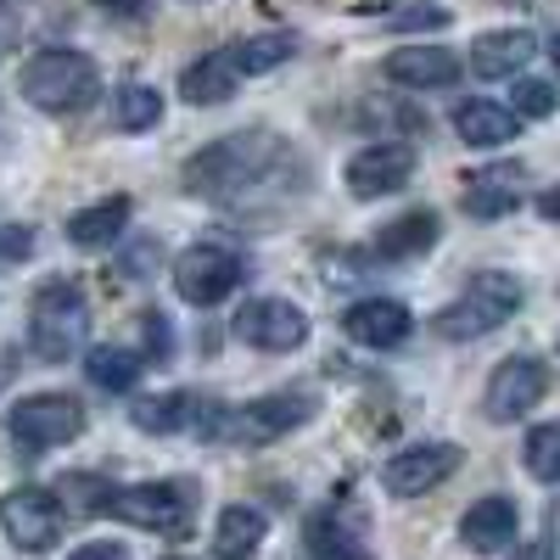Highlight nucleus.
<instances>
[{
    "label": "nucleus",
    "mask_w": 560,
    "mask_h": 560,
    "mask_svg": "<svg viewBox=\"0 0 560 560\" xmlns=\"http://www.w3.org/2000/svg\"><path fill=\"white\" fill-rule=\"evenodd\" d=\"M280 158V140L269 129H242V135H224L213 147H202L191 163H185V191L197 197H213V202H230L253 191V185L269 174V163Z\"/></svg>",
    "instance_id": "f257e3e1"
},
{
    "label": "nucleus",
    "mask_w": 560,
    "mask_h": 560,
    "mask_svg": "<svg viewBox=\"0 0 560 560\" xmlns=\"http://www.w3.org/2000/svg\"><path fill=\"white\" fill-rule=\"evenodd\" d=\"M18 90H23V102L39 107V113H84L90 102L102 96V73H96V62H90L84 51H62V45H51V51H34L23 62Z\"/></svg>",
    "instance_id": "f03ea898"
},
{
    "label": "nucleus",
    "mask_w": 560,
    "mask_h": 560,
    "mask_svg": "<svg viewBox=\"0 0 560 560\" xmlns=\"http://www.w3.org/2000/svg\"><path fill=\"white\" fill-rule=\"evenodd\" d=\"M527 303V287L516 275H504V269H482L471 287H465V298H454L448 308H438L432 319V331L448 337V342H477L488 331H499V325L510 319Z\"/></svg>",
    "instance_id": "7ed1b4c3"
},
{
    "label": "nucleus",
    "mask_w": 560,
    "mask_h": 560,
    "mask_svg": "<svg viewBox=\"0 0 560 560\" xmlns=\"http://www.w3.org/2000/svg\"><path fill=\"white\" fill-rule=\"evenodd\" d=\"M90 337V303L73 280H45L28 303V348L45 364H68Z\"/></svg>",
    "instance_id": "20e7f679"
},
{
    "label": "nucleus",
    "mask_w": 560,
    "mask_h": 560,
    "mask_svg": "<svg viewBox=\"0 0 560 560\" xmlns=\"http://www.w3.org/2000/svg\"><path fill=\"white\" fill-rule=\"evenodd\" d=\"M7 432H12L18 454L34 459V454L57 448V443H73L84 432V404L73 393H28L23 404H12Z\"/></svg>",
    "instance_id": "39448f33"
},
{
    "label": "nucleus",
    "mask_w": 560,
    "mask_h": 560,
    "mask_svg": "<svg viewBox=\"0 0 560 560\" xmlns=\"http://www.w3.org/2000/svg\"><path fill=\"white\" fill-rule=\"evenodd\" d=\"M107 516L140 527V533H163L179 538L191 527V488L185 482H135V488H113Z\"/></svg>",
    "instance_id": "423d86ee"
},
{
    "label": "nucleus",
    "mask_w": 560,
    "mask_h": 560,
    "mask_svg": "<svg viewBox=\"0 0 560 560\" xmlns=\"http://www.w3.org/2000/svg\"><path fill=\"white\" fill-rule=\"evenodd\" d=\"M242 287V258L219 247V242H197L174 258V292L191 303V308H213L230 292Z\"/></svg>",
    "instance_id": "0eeeda50"
},
{
    "label": "nucleus",
    "mask_w": 560,
    "mask_h": 560,
    "mask_svg": "<svg viewBox=\"0 0 560 560\" xmlns=\"http://www.w3.org/2000/svg\"><path fill=\"white\" fill-rule=\"evenodd\" d=\"M0 527H7V538L23 555H45L62 538V504L45 488H12L7 499H0Z\"/></svg>",
    "instance_id": "6e6552de"
},
{
    "label": "nucleus",
    "mask_w": 560,
    "mask_h": 560,
    "mask_svg": "<svg viewBox=\"0 0 560 560\" xmlns=\"http://www.w3.org/2000/svg\"><path fill=\"white\" fill-rule=\"evenodd\" d=\"M544 393H549V370L533 353H516V359H504L493 376H488L482 409H488L493 427H510V420H522L527 409H538Z\"/></svg>",
    "instance_id": "1a4fd4ad"
},
{
    "label": "nucleus",
    "mask_w": 560,
    "mask_h": 560,
    "mask_svg": "<svg viewBox=\"0 0 560 560\" xmlns=\"http://www.w3.org/2000/svg\"><path fill=\"white\" fill-rule=\"evenodd\" d=\"M454 471H459V448L454 443H415V448H398L382 465V488L393 499H420V493L443 488Z\"/></svg>",
    "instance_id": "9d476101"
},
{
    "label": "nucleus",
    "mask_w": 560,
    "mask_h": 560,
    "mask_svg": "<svg viewBox=\"0 0 560 560\" xmlns=\"http://www.w3.org/2000/svg\"><path fill=\"white\" fill-rule=\"evenodd\" d=\"M236 337L247 348H264V353H292L308 342V314L287 298H253L236 314Z\"/></svg>",
    "instance_id": "9b49d317"
},
{
    "label": "nucleus",
    "mask_w": 560,
    "mask_h": 560,
    "mask_svg": "<svg viewBox=\"0 0 560 560\" xmlns=\"http://www.w3.org/2000/svg\"><path fill=\"white\" fill-rule=\"evenodd\" d=\"M409 174H415V147H404V140H376V147L353 152V163H348L342 179H348V191L359 202H376V197L404 191Z\"/></svg>",
    "instance_id": "f8f14e48"
},
{
    "label": "nucleus",
    "mask_w": 560,
    "mask_h": 560,
    "mask_svg": "<svg viewBox=\"0 0 560 560\" xmlns=\"http://www.w3.org/2000/svg\"><path fill=\"white\" fill-rule=\"evenodd\" d=\"M516 533H522V516H516V499H504V493L477 499L459 522V538L471 555H499V549L516 544Z\"/></svg>",
    "instance_id": "ddd939ff"
},
{
    "label": "nucleus",
    "mask_w": 560,
    "mask_h": 560,
    "mask_svg": "<svg viewBox=\"0 0 560 560\" xmlns=\"http://www.w3.org/2000/svg\"><path fill=\"white\" fill-rule=\"evenodd\" d=\"M342 331L359 342V348H398L409 331H415V319H409V308L404 303H393V298H364V303H353L348 314H342Z\"/></svg>",
    "instance_id": "4468645a"
},
{
    "label": "nucleus",
    "mask_w": 560,
    "mask_h": 560,
    "mask_svg": "<svg viewBox=\"0 0 560 560\" xmlns=\"http://www.w3.org/2000/svg\"><path fill=\"white\" fill-rule=\"evenodd\" d=\"M522 179L527 168L522 163H488L465 179V213L471 219H504L522 208Z\"/></svg>",
    "instance_id": "2eb2a0df"
},
{
    "label": "nucleus",
    "mask_w": 560,
    "mask_h": 560,
    "mask_svg": "<svg viewBox=\"0 0 560 560\" xmlns=\"http://www.w3.org/2000/svg\"><path fill=\"white\" fill-rule=\"evenodd\" d=\"M538 57V34L533 28H493L471 45V73L477 79H516Z\"/></svg>",
    "instance_id": "dca6fc26"
},
{
    "label": "nucleus",
    "mask_w": 560,
    "mask_h": 560,
    "mask_svg": "<svg viewBox=\"0 0 560 560\" xmlns=\"http://www.w3.org/2000/svg\"><path fill=\"white\" fill-rule=\"evenodd\" d=\"M387 79L404 90H448L459 79V57L443 45H404L387 57Z\"/></svg>",
    "instance_id": "f3484780"
},
{
    "label": "nucleus",
    "mask_w": 560,
    "mask_h": 560,
    "mask_svg": "<svg viewBox=\"0 0 560 560\" xmlns=\"http://www.w3.org/2000/svg\"><path fill=\"white\" fill-rule=\"evenodd\" d=\"M236 84H242V68H236V57H230V45H224V51H208L202 62H191L179 73V96L191 107H219V102L236 96Z\"/></svg>",
    "instance_id": "a211bd4d"
},
{
    "label": "nucleus",
    "mask_w": 560,
    "mask_h": 560,
    "mask_svg": "<svg viewBox=\"0 0 560 560\" xmlns=\"http://www.w3.org/2000/svg\"><path fill=\"white\" fill-rule=\"evenodd\" d=\"M516 129H522L516 107H499V102L454 107V135L465 140V147H504V140H516Z\"/></svg>",
    "instance_id": "6ab92c4d"
},
{
    "label": "nucleus",
    "mask_w": 560,
    "mask_h": 560,
    "mask_svg": "<svg viewBox=\"0 0 560 560\" xmlns=\"http://www.w3.org/2000/svg\"><path fill=\"white\" fill-rule=\"evenodd\" d=\"M438 213L432 208H415V213H404V219H393L382 236H376V258H393V264H404V258H420V253H432L438 247Z\"/></svg>",
    "instance_id": "aec40b11"
},
{
    "label": "nucleus",
    "mask_w": 560,
    "mask_h": 560,
    "mask_svg": "<svg viewBox=\"0 0 560 560\" xmlns=\"http://www.w3.org/2000/svg\"><path fill=\"white\" fill-rule=\"evenodd\" d=\"M124 224H129V197H107V202L79 208L68 219V242L84 247V253H96V247H113L124 236Z\"/></svg>",
    "instance_id": "412c9836"
},
{
    "label": "nucleus",
    "mask_w": 560,
    "mask_h": 560,
    "mask_svg": "<svg viewBox=\"0 0 560 560\" xmlns=\"http://www.w3.org/2000/svg\"><path fill=\"white\" fill-rule=\"evenodd\" d=\"M264 533H269V516H264V510L230 504L224 516H219V527H213V549H219V560H253L258 544H264Z\"/></svg>",
    "instance_id": "4be33fe9"
},
{
    "label": "nucleus",
    "mask_w": 560,
    "mask_h": 560,
    "mask_svg": "<svg viewBox=\"0 0 560 560\" xmlns=\"http://www.w3.org/2000/svg\"><path fill=\"white\" fill-rule=\"evenodd\" d=\"M129 420H135L140 432L168 438V432L197 427V398H191V393H158V398H140V404L129 409Z\"/></svg>",
    "instance_id": "5701e85b"
},
{
    "label": "nucleus",
    "mask_w": 560,
    "mask_h": 560,
    "mask_svg": "<svg viewBox=\"0 0 560 560\" xmlns=\"http://www.w3.org/2000/svg\"><path fill=\"white\" fill-rule=\"evenodd\" d=\"M292 51H298V39H292V34H280V28H269V34H247V39L230 45V57H236L242 79L275 73L280 62H292Z\"/></svg>",
    "instance_id": "b1692460"
},
{
    "label": "nucleus",
    "mask_w": 560,
    "mask_h": 560,
    "mask_svg": "<svg viewBox=\"0 0 560 560\" xmlns=\"http://www.w3.org/2000/svg\"><path fill=\"white\" fill-rule=\"evenodd\" d=\"M140 353H129V348H90V359H84V376L96 382L102 393H129L135 382H140Z\"/></svg>",
    "instance_id": "393cba45"
},
{
    "label": "nucleus",
    "mask_w": 560,
    "mask_h": 560,
    "mask_svg": "<svg viewBox=\"0 0 560 560\" xmlns=\"http://www.w3.org/2000/svg\"><path fill=\"white\" fill-rule=\"evenodd\" d=\"M163 118V96L152 84H124V90H113V129H124V135H140V129H152Z\"/></svg>",
    "instance_id": "a878e982"
},
{
    "label": "nucleus",
    "mask_w": 560,
    "mask_h": 560,
    "mask_svg": "<svg viewBox=\"0 0 560 560\" xmlns=\"http://www.w3.org/2000/svg\"><path fill=\"white\" fill-rule=\"evenodd\" d=\"M522 465H527V477L560 488V427H555V420H549V427H533V432H527Z\"/></svg>",
    "instance_id": "bb28decb"
},
{
    "label": "nucleus",
    "mask_w": 560,
    "mask_h": 560,
    "mask_svg": "<svg viewBox=\"0 0 560 560\" xmlns=\"http://www.w3.org/2000/svg\"><path fill=\"white\" fill-rule=\"evenodd\" d=\"M62 499H73L68 510H79V516H107L113 482H102V477H62Z\"/></svg>",
    "instance_id": "cd10ccee"
},
{
    "label": "nucleus",
    "mask_w": 560,
    "mask_h": 560,
    "mask_svg": "<svg viewBox=\"0 0 560 560\" xmlns=\"http://www.w3.org/2000/svg\"><path fill=\"white\" fill-rule=\"evenodd\" d=\"M555 107H560L555 84H544V79H516V113H522V118H549Z\"/></svg>",
    "instance_id": "c85d7f7f"
},
{
    "label": "nucleus",
    "mask_w": 560,
    "mask_h": 560,
    "mask_svg": "<svg viewBox=\"0 0 560 560\" xmlns=\"http://www.w3.org/2000/svg\"><path fill=\"white\" fill-rule=\"evenodd\" d=\"M28 253H34V230H28V224H0V258L18 264V258H28Z\"/></svg>",
    "instance_id": "c756f323"
},
{
    "label": "nucleus",
    "mask_w": 560,
    "mask_h": 560,
    "mask_svg": "<svg viewBox=\"0 0 560 560\" xmlns=\"http://www.w3.org/2000/svg\"><path fill=\"white\" fill-rule=\"evenodd\" d=\"M147 353H158V359H168V353H174L168 314H147Z\"/></svg>",
    "instance_id": "7c9ffc66"
},
{
    "label": "nucleus",
    "mask_w": 560,
    "mask_h": 560,
    "mask_svg": "<svg viewBox=\"0 0 560 560\" xmlns=\"http://www.w3.org/2000/svg\"><path fill=\"white\" fill-rule=\"evenodd\" d=\"M158 258H163V247H158V242H140V247L124 258V275H129V280H147V269H152Z\"/></svg>",
    "instance_id": "2f4dec72"
},
{
    "label": "nucleus",
    "mask_w": 560,
    "mask_h": 560,
    "mask_svg": "<svg viewBox=\"0 0 560 560\" xmlns=\"http://www.w3.org/2000/svg\"><path fill=\"white\" fill-rule=\"evenodd\" d=\"M68 560H129V549H124V544H84V549H73Z\"/></svg>",
    "instance_id": "473e14b6"
},
{
    "label": "nucleus",
    "mask_w": 560,
    "mask_h": 560,
    "mask_svg": "<svg viewBox=\"0 0 560 560\" xmlns=\"http://www.w3.org/2000/svg\"><path fill=\"white\" fill-rule=\"evenodd\" d=\"M314 560H370L359 544H342V549H314Z\"/></svg>",
    "instance_id": "72a5a7b5"
},
{
    "label": "nucleus",
    "mask_w": 560,
    "mask_h": 560,
    "mask_svg": "<svg viewBox=\"0 0 560 560\" xmlns=\"http://www.w3.org/2000/svg\"><path fill=\"white\" fill-rule=\"evenodd\" d=\"M96 7H107L118 18H135V12H147V0H96Z\"/></svg>",
    "instance_id": "f704fd0d"
},
{
    "label": "nucleus",
    "mask_w": 560,
    "mask_h": 560,
    "mask_svg": "<svg viewBox=\"0 0 560 560\" xmlns=\"http://www.w3.org/2000/svg\"><path fill=\"white\" fill-rule=\"evenodd\" d=\"M538 213L560 224V185H555V191H544V197H538Z\"/></svg>",
    "instance_id": "c9c22d12"
},
{
    "label": "nucleus",
    "mask_w": 560,
    "mask_h": 560,
    "mask_svg": "<svg viewBox=\"0 0 560 560\" xmlns=\"http://www.w3.org/2000/svg\"><path fill=\"white\" fill-rule=\"evenodd\" d=\"M516 560H555V549H544V544H527V549H516Z\"/></svg>",
    "instance_id": "e433bc0d"
},
{
    "label": "nucleus",
    "mask_w": 560,
    "mask_h": 560,
    "mask_svg": "<svg viewBox=\"0 0 560 560\" xmlns=\"http://www.w3.org/2000/svg\"><path fill=\"white\" fill-rule=\"evenodd\" d=\"M7 39H12V7L0 0V45H7Z\"/></svg>",
    "instance_id": "4c0bfd02"
},
{
    "label": "nucleus",
    "mask_w": 560,
    "mask_h": 560,
    "mask_svg": "<svg viewBox=\"0 0 560 560\" xmlns=\"http://www.w3.org/2000/svg\"><path fill=\"white\" fill-rule=\"evenodd\" d=\"M549 57H555V68H560V34L549 39Z\"/></svg>",
    "instance_id": "58836bf2"
},
{
    "label": "nucleus",
    "mask_w": 560,
    "mask_h": 560,
    "mask_svg": "<svg viewBox=\"0 0 560 560\" xmlns=\"http://www.w3.org/2000/svg\"><path fill=\"white\" fill-rule=\"evenodd\" d=\"M168 560H185V555H168Z\"/></svg>",
    "instance_id": "ea45409f"
}]
</instances>
